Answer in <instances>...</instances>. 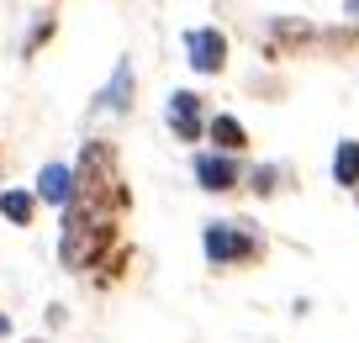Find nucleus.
Returning a JSON list of instances; mask_svg holds the SVG:
<instances>
[{
    "instance_id": "obj_1",
    "label": "nucleus",
    "mask_w": 359,
    "mask_h": 343,
    "mask_svg": "<svg viewBox=\"0 0 359 343\" xmlns=\"http://www.w3.org/2000/svg\"><path fill=\"white\" fill-rule=\"evenodd\" d=\"M122 201L127 190L116 180V154L106 143H85L79 169H74V190H69V206H64V248H58L69 269H90L106 254Z\"/></svg>"
},
{
    "instance_id": "obj_2",
    "label": "nucleus",
    "mask_w": 359,
    "mask_h": 343,
    "mask_svg": "<svg viewBox=\"0 0 359 343\" xmlns=\"http://www.w3.org/2000/svg\"><path fill=\"white\" fill-rule=\"evenodd\" d=\"M201 248H206V259H212L217 269H227V264H254V259L264 254V238H259L254 227H243V222H212L201 233Z\"/></svg>"
},
{
    "instance_id": "obj_3",
    "label": "nucleus",
    "mask_w": 359,
    "mask_h": 343,
    "mask_svg": "<svg viewBox=\"0 0 359 343\" xmlns=\"http://www.w3.org/2000/svg\"><path fill=\"white\" fill-rule=\"evenodd\" d=\"M185 53H191V69L196 74H222L227 64V37L217 27H191L185 32Z\"/></svg>"
},
{
    "instance_id": "obj_4",
    "label": "nucleus",
    "mask_w": 359,
    "mask_h": 343,
    "mask_svg": "<svg viewBox=\"0 0 359 343\" xmlns=\"http://www.w3.org/2000/svg\"><path fill=\"white\" fill-rule=\"evenodd\" d=\"M169 127H175L180 143H196V137H201V95H196V90H175V95H169Z\"/></svg>"
},
{
    "instance_id": "obj_5",
    "label": "nucleus",
    "mask_w": 359,
    "mask_h": 343,
    "mask_svg": "<svg viewBox=\"0 0 359 343\" xmlns=\"http://www.w3.org/2000/svg\"><path fill=\"white\" fill-rule=\"evenodd\" d=\"M196 180L206 190H238V164L227 154H201L196 159Z\"/></svg>"
},
{
    "instance_id": "obj_6",
    "label": "nucleus",
    "mask_w": 359,
    "mask_h": 343,
    "mask_svg": "<svg viewBox=\"0 0 359 343\" xmlns=\"http://www.w3.org/2000/svg\"><path fill=\"white\" fill-rule=\"evenodd\" d=\"M69 190H74V169L69 164H48L43 175H37V196L53 201V206H69Z\"/></svg>"
},
{
    "instance_id": "obj_7",
    "label": "nucleus",
    "mask_w": 359,
    "mask_h": 343,
    "mask_svg": "<svg viewBox=\"0 0 359 343\" xmlns=\"http://www.w3.org/2000/svg\"><path fill=\"white\" fill-rule=\"evenodd\" d=\"M206 133H212V143L222 148V154H243L248 148V133H243V122H238V116H212V122H206Z\"/></svg>"
},
{
    "instance_id": "obj_8",
    "label": "nucleus",
    "mask_w": 359,
    "mask_h": 343,
    "mask_svg": "<svg viewBox=\"0 0 359 343\" xmlns=\"http://www.w3.org/2000/svg\"><path fill=\"white\" fill-rule=\"evenodd\" d=\"M101 106H111V111H127V106H133V64H116L111 85L101 90Z\"/></svg>"
},
{
    "instance_id": "obj_9",
    "label": "nucleus",
    "mask_w": 359,
    "mask_h": 343,
    "mask_svg": "<svg viewBox=\"0 0 359 343\" xmlns=\"http://www.w3.org/2000/svg\"><path fill=\"white\" fill-rule=\"evenodd\" d=\"M333 180L338 185H348V190H359V143L348 137V143H338V154H333Z\"/></svg>"
},
{
    "instance_id": "obj_10",
    "label": "nucleus",
    "mask_w": 359,
    "mask_h": 343,
    "mask_svg": "<svg viewBox=\"0 0 359 343\" xmlns=\"http://www.w3.org/2000/svg\"><path fill=\"white\" fill-rule=\"evenodd\" d=\"M0 211H6V217H11L16 227H32V217H37V201L27 196V190H6V196H0Z\"/></svg>"
},
{
    "instance_id": "obj_11",
    "label": "nucleus",
    "mask_w": 359,
    "mask_h": 343,
    "mask_svg": "<svg viewBox=\"0 0 359 343\" xmlns=\"http://www.w3.org/2000/svg\"><path fill=\"white\" fill-rule=\"evenodd\" d=\"M0 332H11V322H6V317H0Z\"/></svg>"
}]
</instances>
